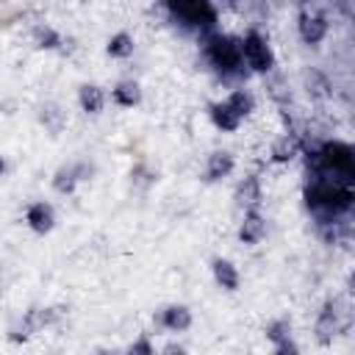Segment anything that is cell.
Returning <instances> with one entry per match:
<instances>
[{
  "label": "cell",
  "instance_id": "cell-5",
  "mask_svg": "<svg viewBox=\"0 0 355 355\" xmlns=\"http://www.w3.org/2000/svg\"><path fill=\"white\" fill-rule=\"evenodd\" d=\"M92 169H89V164H83V161H72V164H64V166H58L55 172H53V189L58 191V194H72L75 189H78V183L80 180H86V175H89Z\"/></svg>",
  "mask_w": 355,
  "mask_h": 355
},
{
  "label": "cell",
  "instance_id": "cell-10",
  "mask_svg": "<svg viewBox=\"0 0 355 355\" xmlns=\"http://www.w3.org/2000/svg\"><path fill=\"white\" fill-rule=\"evenodd\" d=\"M208 116H211L214 128H216V130H222V133H233V130H239V128H241V122H244V119L233 111V105H230L227 100L211 103V105H208Z\"/></svg>",
  "mask_w": 355,
  "mask_h": 355
},
{
  "label": "cell",
  "instance_id": "cell-19",
  "mask_svg": "<svg viewBox=\"0 0 355 355\" xmlns=\"http://www.w3.org/2000/svg\"><path fill=\"white\" fill-rule=\"evenodd\" d=\"M133 50H136V42H133V36H130L128 31H116V33L105 42V53H108L111 58H130Z\"/></svg>",
  "mask_w": 355,
  "mask_h": 355
},
{
  "label": "cell",
  "instance_id": "cell-13",
  "mask_svg": "<svg viewBox=\"0 0 355 355\" xmlns=\"http://www.w3.org/2000/svg\"><path fill=\"white\" fill-rule=\"evenodd\" d=\"M211 275H214L216 286L225 288V291H236L239 283H241L239 266H236L230 258H214V261H211Z\"/></svg>",
  "mask_w": 355,
  "mask_h": 355
},
{
  "label": "cell",
  "instance_id": "cell-6",
  "mask_svg": "<svg viewBox=\"0 0 355 355\" xmlns=\"http://www.w3.org/2000/svg\"><path fill=\"white\" fill-rule=\"evenodd\" d=\"M25 225H28L33 233H39V236L50 233V230L55 227V208H53L50 202H44V200L31 202V205L25 208Z\"/></svg>",
  "mask_w": 355,
  "mask_h": 355
},
{
  "label": "cell",
  "instance_id": "cell-12",
  "mask_svg": "<svg viewBox=\"0 0 355 355\" xmlns=\"http://www.w3.org/2000/svg\"><path fill=\"white\" fill-rule=\"evenodd\" d=\"M341 330H344V324H341V319H338L336 302H327V305L322 308L319 319H316V338H319L322 344H330Z\"/></svg>",
  "mask_w": 355,
  "mask_h": 355
},
{
  "label": "cell",
  "instance_id": "cell-9",
  "mask_svg": "<svg viewBox=\"0 0 355 355\" xmlns=\"http://www.w3.org/2000/svg\"><path fill=\"white\" fill-rule=\"evenodd\" d=\"M191 322H194L191 308H189V305H180V302L166 305V308L158 313V324H161L164 330H169V333H183V330L191 327Z\"/></svg>",
  "mask_w": 355,
  "mask_h": 355
},
{
  "label": "cell",
  "instance_id": "cell-11",
  "mask_svg": "<svg viewBox=\"0 0 355 355\" xmlns=\"http://www.w3.org/2000/svg\"><path fill=\"white\" fill-rule=\"evenodd\" d=\"M266 338L272 341V347L277 352H297V344H294V333H291V322L286 316L280 319H272L266 324Z\"/></svg>",
  "mask_w": 355,
  "mask_h": 355
},
{
  "label": "cell",
  "instance_id": "cell-18",
  "mask_svg": "<svg viewBox=\"0 0 355 355\" xmlns=\"http://www.w3.org/2000/svg\"><path fill=\"white\" fill-rule=\"evenodd\" d=\"M236 202L241 208H258V202H261V180L255 175H247L236 186Z\"/></svg>",
  "mask_w": 355,
  "mask_h": 355
},
{
  "label": "cell",
  "instance_id": "cell-20",
  "mask_svg": "<svg viewBox=\"0 0 355 355\" xmlns=\"http://www.w3.org/2000/svg\"><path fill=\"white\" fill-rule=\"evenodd\" d=\"M297 150H300L297 139L286 133V136L275 139V144H272V150H269V158H272L275 164H288V161L297 155Z\"/></svg>",
  "mask_w": 355,
  "mask_h": 355
},
{
  "label": "cell",
  "instance_id": "cell-17",
  "mask_svg": "<svg viewBox=\"0 0 355 355\" xmlns=\"http://www.w3.org/2000/svg\"><path fill=\"white\" fill-rule=\"evenodd\" d=\"M39 122L44 125L47 133L58 136V133L64 130V125H67V111H64L58 103H44V105L39 108Z\"/></svg>",
  "mask_w": 355,
  "mask_h": 355
},
{
  "label": "cell",
  "instance_id": "cell-15",
  "mask_svg": "<svg viewBox=\"0 0 355 355\" xmlns=\"http://www.w3.org/2000/svg\"><path fill=\"white\" fill-rule=\"evenodd\" d=\"M111 100L119 105V108H133L141 103V86L133 80V78H125L119 80L114 89H111Z\"/></svg>",
  "mask_w": 355,
  "mask_h": 355
},
{
  "label": "cell",
  "instance_id": "cell-26",
  "mask_svg": "<svg viewBox=\"0 0 355 355\" xmlns=\"http://www.w3.org/2000/svg\"><path fill=\"white\" fill-rule=\"evenodd\" d=\"M130 352H147V355H150V352H153V347L147 344V338H139V341L130 347Z\"/></svg>",
  "mask_w": 355,
  "mask_h": 355
},
{
  "label": "cell",
  "instance_id": "cell-16",
  "mask_svg": "<svg viewBox=\"0 0 355 355\" xmlns=\"http://www.w3.org/2000/svg\"><path fill=\"white\" fill-rule=\"evenodd\" d=\"M78 105H80V111H86V114H100V111L105 108V92H103V86H97V83H83V86L78 89Z\"/></svg>",
  "mask_w": 355,
  "mask_h": 355
},
{
  "label": "cell",
  "instance_id": "cell-23",
  "mask_svg": "<svg viewBox=\"0 0 355 355\" xmlns=\"http://www.w3.org/2000/svg\"><path fill=\"white\" fill-rule=\"evenodd\" d=\"M33 42L42 50H58L64 44V36L55 28H50V25H36L33 28Z\"/></svg>",
  "mask_w": 355,
  "mask_h": 355
},
{
  "label": "cell",
  "instance_id": "cell-2",
  "mask_svg": "<svg viewBox=\"0 0 355 355\" xmlns=\"http://www.w3.org/2000/svg\"><path fill=\"white\" fill-rule=\"evenodd\" d=\"M205 55L222 75H241L244 72V58H241L239 39H233L227 33H214L205 42Z\"/></svg>",
  "mask_w": 355,
  "mask_h": 355
},
{
  "label": "cell",
  "instance_id": "cell-4",
  "mask_svg": "<svg viewBox=\"0 0 355 355\" xmlns=\"http://www.w3.org/2000/svg\"><path fill=\"white\" fill-rule=\"evenodd\" d=\"M239 47H241L244 64H247L252 72H269V69L275 67L272 47H269V42H266L258 31H247V33L239 39Z\"/></svg>",
  "mask_w": 355,
  "mask_h": 355
},
{
  "label": "cell",
  "instance_id": "cell-7",
  "mask_svg": "<svg viewBox=\"0 0 355 355\" xmlns=\"http://www.w3.org/2000/svg\"><path fill=\"white\" fill-rule=\"evenodd\" d=\"M263 236H266V219H263V214L258 208H247L244 211V219L239 225V239L244 244L255 247V244L263 241Z\"/></svg>",
  "mask_w": 355,
  "mask_h": 355
},
{
  "label": "cell",
  "instance_id": "cell-25",
  "mask_svg": "<svg viewBox=\"0 0 355 355\" xmlns=\"http://www.w3.org/2000/svg\"><path fill=\"white\" fill-rule=\"evenodd\" d=\"M130 178H133V183H139L141 189H147V186H153V183H155V172H153V169H147L144 164H139V166L130 172Z\"/></svg>",
  "mask_w": 355,
  "mask_h": 355
},
{
  "label": "cell",
  "instance_id": "cell-1",
  "mask_svg": "<svg viewBox=\"0 0 355 355\" xmlns=\"http://www.w3.org/2000/svg\"><path fill=\"white\" fill-rule=\"evenodd\" d=\"M316 175L338 183H355V153L347 141H324L316 153Z\"/></svg>",
  "mask_w": 355,
  "mask_h": 355
},
{
  "label": "cell",
  "instance_id": "cell-3",
  "mask_svg": "<svg viewBox=\"0 0 355 355\" xmlns=\"http://www.w3.org/2000/svg\"><path fill=\"white\" fill-rule=\"evenodd\" d=\"M169 14L186 25V28H197V31H208L216 22V14L211 8V0H164Z\"/></svg>",
  "mask_w": 355,
  "mask_h": 355
},
{
  "label": "cell",
  "instance_id": "cell-22",
  "mask_svg": "<svg viewBox=\"0 0 355 355\" xmlns=\"http://www.w3.org/2000/svg\"><path fill=\"white\" fill-rule=\"evenodd\" d=\"M25 322H28V327L33 333H39V330H44V327H50V324L58 322V311L55 308H31L25 313Z\"/></svg>",
  "mask_w": 355,
  "mask_h": 355
},
{
  "label": "cell",
  "instance_id": "cell-21",
  "mask_svg": "<svg viewBox=\"0 0 355 355\" xmlns=\"http://www.w3.org/2000/svg\"><path fill=\"white\" fill-rule=\"evenodd\" d=\"M230 105H233V111L244 119V116H250L252 111H255V97H252V92L250 89H244V86H239V89H233L227 97H225Z\"/></svg>",
  "mask_w": 355,
  "mask_h": 355
},
{
  "label": "cell",
  "instance_id": "cell-14",
  "mask_svg": "<svg viewBox=\"0 0 355 355\" xmlns=\"http://www.w3.org/2000/svg\"><path fill=\"white\" fill-rule=\"evenodd\" d=\"M233 169H236V161H233V155L227 150H214L205 158V180L208 183H216V180L227 178Z\"/></svg>",
  "mask_w": 355,
  "mask_h": 355
},
{
  "label": "cell",
  "instance_id": "cell-24",
  "mask_svg": "<svg viewBox=\"0 0 355 355\" xmlns=\"http://www.w3.org/2000/svg\"><path fill=\"white\" fill-rule=\"evenodd\" d=\"M31 336H33V330L28 327L25 316H22L17 324H11V327H8V341H14V344H19V341H28Z\"/></svg>",
  "mask_w": 355,
  "mask_h": 355
},
{
  "label": "cell",
  "instance_id": "cell-27",
  "mask_svg": "<svg viewBox=\"0 0 355 355\" xmlns=\"http://www.w3.org/2000/svg\"><path fill=\"white\" fill-rule=\"evenodd\" d=\"M6 166H8V164H6V158H3V155H0V178H3V175H6Z\"/></svg>",
  "mask_w": 355,
  "mask_h": 355
},
{
  "label": "cell",
  "instance_id": "cell-8",
  "mask_svg": "<svg viewBox=\"0 0 355 355\" xmlns=\"http://www.w3.org/2000/svg\"><path fill=\"white\" fill-rule=\"evenodd\" d=\"M297 31H300V39L305 42V44H319L324 36H327V31H330V25H327V19L322 17V14H313V11H305V14H300V22H297Z\"/></svg>",
  "mask_w": 355,
  "mask_h": 355
}]
</instances>
